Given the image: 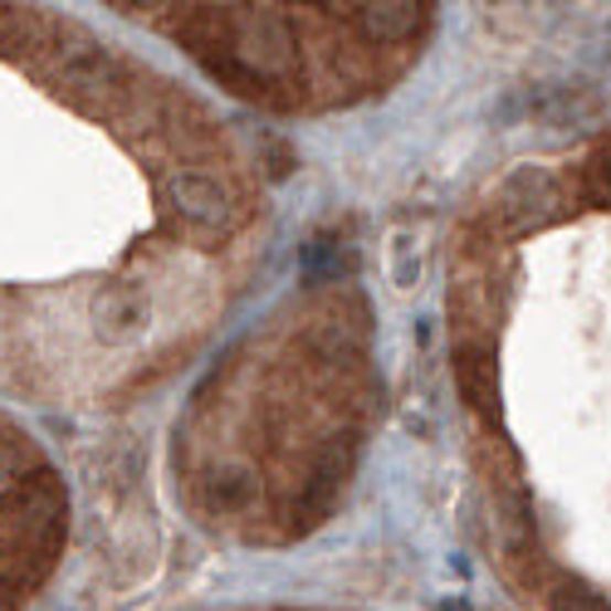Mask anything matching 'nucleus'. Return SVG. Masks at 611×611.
Segmentation results:
<instances>
[{"instance_id":"obj_1","label":"nucleus","mask_w":611,"mask_h":611,"mask_svg":"<svg viewBox=\"0 0 611 611\" xmlns=\"http://www.w3.org/2000/svg\"><path fill=\"white\" fill-rule=\"evenodd\" d=\"M450 319L508 577L538 611H611V132L474 201Z\"/></svg>"}]
</instances>
